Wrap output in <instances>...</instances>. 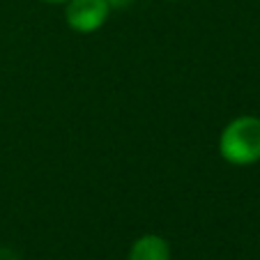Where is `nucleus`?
I'll return each mask as SVG.
<instances>
[{
    "label": "nucleus",
    "instance_id": "obj_1",
    "mask_svg": "<svg viewBox=\"0 0 260 260\" xmlns=\"http://www.w3.org/2000/svg\"><path fill=\"white\" fill-rule=\"evenodd\" d=\"M219 152L233 166H251L260 159V118H235L219 136Z\"/></svg>",
    "mask_w": 260,
    "mask_h": 260
},
{
    "label": "nucleus",
    "instance_id": "obj_2",
    "mask_svg": "<svg viewBox=\"0 0 260 260\" xmlns=\"http://www.w3.org/2000/svg\"><path fill=\"white\" fill-rule=\"evenodd\" d=\"M108 14H111V5L108 0H67V23L76 32H94L106 23Z\"/></svg>",
    "mask_w": 260,
    "mask_h": 260
},
{
    "label": "nucleus",
    "instance_id": "obj_3",
    "mask_svg": "<svg viewBox=\"0 0 260 260\" xmlns=\"http://www.w3.org/2000/svg\"><path fill=\"white\" fill-rule=\"evenodd\" d=\"M129 260H171V246L161 235L147 233L132 244Z\"/></svg>",
    "mask_w": 260,
    "mask_h": 260
},
{
    "label": "nucleus",
    "instance_id": "obj_4",
    "mask_svg": "<svg viewBox=\"0 0 260 260\" xmlns=\"http://www.w3.org/2000/svg\"><path fill=\"white\" fill-rule=\"evenodd\" d=\"M132 0H108V5L111 7H124V5H129Z\"/></svg>",
    "mask_w": 260,
    "mask_h": 260
},
{
    "label": "nucleus",
    "instance_id": "obj_5",
    "mask_svg": "<svg viewBox=\"0 0 260 260\" xmlns=\"http://www.w3.org/2000/svg\"><path fill=\"white\" fill-rule=\"evenodd\" d=\"M44 3H51V5H55V3H67V0H44Z\"/></svg>",
    "mask_w": 260,
    "mask_h": 260
}]
</instances>
